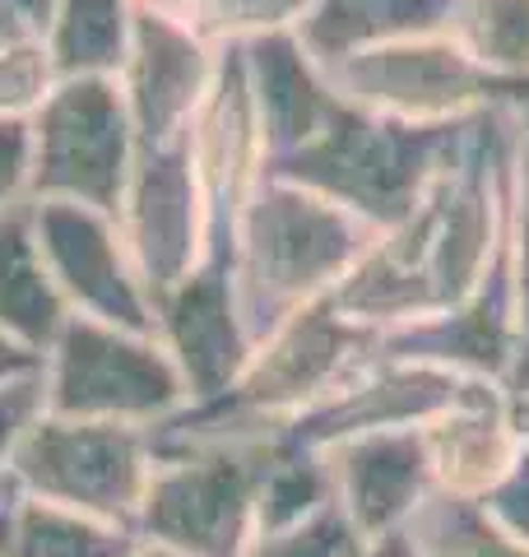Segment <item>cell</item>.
Returning a JSON list of instances; mask_svg holds the SVG:
<instances>
[{
  "instance_id": "6da1fadb",
  "label": "cell",
  "mask_w": 529,
  "mask_h": 557,
  "mask_svg": "<svg viewBox=\"0 0 529 557\" xmlns=\"http://www.w3.org/2000/svg\"><path fill=\"white\" fill-rule=\"evenodd\" d=\"M516 112L520 108H488L465 121L460 145L436 168L418 209L399 228L381 233L334 288V307L344 317L395 330L469 302L510 228Z\"/></svg>"
},
{
  "instance_id": "7a4b0ae2",
  "label": "cell",
  "mask_w": 529,
  "mask_h": 557,
  "mask_svg": "<svg viewBox=\"0 0 529 557\" xmlns=\"http://www.w3.org/2000/svg\"><path fill=\"white\" fill-rule=\"evenodd\" d=\"M381 242L372 223L307 186L260 172L233 233V293L260 344L297 307L330 298Z\"/></svg>"
},
{
  "instance_id": "3957f363",
  "label": "cell",
  "mask_w": 529,
  "mask_h": 557,
  "mask_svg": "<svg viewBox=\"0 0 529 557\" xmlns=\"http://www.w3.org/2000/svg\"><path fill=\"white\" fill-rule=\"evenodd\" d=\"M465 121L418 126V121L362 112L340 98V108L311 145L288 153V159L264 163V172L344 205L377 233H391L418 209L436 168L460 145Z\"/></svg>"
},
{
  "instance_id": "277c9868",
  "label": "cell",
  "mask_w": 529,
  "mask_h": 557,
  "mask_svg": "<svg viewBox=\"0 0 529 557\" xmlns=\"http://www.w3.org/2000/svg\"><path fill=\"white\" fill-rule=\"evenodd\" d=\"M153 456L135 534L182 557H237L251 534L274 437L153 442Z\"/></svg>"
},
{
  "instance_id": "5b68a950",
  "label": "cell",
  "mask_w": 529,
  "mask_h": 557,
  "mask_svg": "<svg viewBox=\"0 0 529 557\" xmlns=\"http://www.w3.org/2000/svg\"><path fill=\"white\" fill-rule=\"evenodd\" d=\"M190 405L158 335L70 317L42 358V409L94 423L163 428Z\"/></svg>"
},
{
  "instance_id": "8992f818",
  "label": "cell",
  "mask_w": 529,
  "mask_h": 557,
  "mask_svg": "<svg viewBox=\"0 0 529 557\" xmlns=\"http://www.w3.org/2000/svg\"><path fill=\"white\" fill-rule=\"evenodd\" d=\"M325 79L353 108L418 126L465 121L488 108H529V79L492 75L451 33L353 51L325 70Z\"/></svg>"
},
{
  "instance_id": "52a82bcc",
  "label": "cell",
  "mask_w": 529,
  "mask_h": 557,
  "mask_svg": "<svg viewBox=\"0 0 529 557\" xmlns=\"http://www.w3.org/2000/svg\"><path fill=\"white\" fill-rule=\"evenodd\" d=\"M153 432L131 423L38 413L14 450L10 479L20 493L135 530L153 474Z\"/></svg>"
},
{
  "instance_id": "ba28073f",
  "label": "cell",
  "mask_w": 529,
  "mask_h": 557,
  "mask_svg": "<svg viewBox=\"0 0 529 557\" xmlns=\"http://www.w3.org/2000/svg\"><path fill=\"white\" fill-rule=\"evenodd\" d=\"M33 135V196L88 205L116 219L126 196L139 135L131 126L126 98L108 75L61 79L28 121Z\"/></svg>"
},
{
  "instance_id": "9c48e42d",
  "label": "cell",
  "mask_w": 529,
  "mask_h": 557,
  "mask_svg": "<svg viewBox=\"0 0 529 557\" xmlns=\"http://www.w3.org/2000/svg\"><path fill=\"white\" fill-rule=\"evenodd\" d=\"M121 237L149 288V302L172 293L209 256V214L190 153V131L168 145H139L126 196L116 209Z\"/></svg>"
},
{
  "instance_id": "30bf717a",
  "label": "cell",
  "mask_w": 529,
  "mask_h": 557,
  "mask_svg": "<svg viewBox=\"0 0 529 557\" xmlns=\"http://www.w3.org/2000/svg\"><path fill=\"white\" fill-rule=\"evenodd\" d=\"M28 223H33V242L42 251V265L57 278L70 317L153 335L149 288L139 284V270L112 214L88 205L28 200Z\"/></svg>"
},
{
  "instance_id": "8fae6325",
  "label": "cell",
  "mask_w": 529,
  "mask_h": 557,
  "mask_svg": "<svg viewBox=\"0 0 529 557\" xmlns=\"http://www.w3.org/2000/svg\"><path fill=\"white\" fill-rule=\"evenodd\" d=\"M219 61L223 47L209 42L200 28L172 20L163 10L135 5L131 47L116 70V89L126 98L139 145H168L196 126L219 79Z\"/></svg>"
},
{
  "instance_id": "7c38bea8",
  "label": "cell",
  "mask_w": 529,
  "mask_h": 557,
  "mask_svg": "<svg viewBox=\"0 0 529 557\" xmlns=\"http://www.w3.org/2000/svg\"><path fill=\"white\" fill-rule=\"evenodd\" d=\"M153 335L182 372L190 405H209L233 391V381L256 354V339L233 293V265L205 260L172 293H163L153 302Z\"/></svg>"
},
{
  "instance_id": "4fadbf2b",
  "label": "cell",
  "mask_w": 529,
  "mask_h": 557,
  "mask_svg": "<svg viewBox=\"0 0 529 557\" xmlns=\"http://www.w3.org/2000/svg\"><path fill=\"white\" fill-rule=\"evenodd\" d=\"M251 89L264 163L288 159L325 131V121L340 108V94L330 89L325 70L311 61L297 33H264V38L237 42Z\"/></svg>"
},
{
  "instance_id": "5bb4252c",
  "label": "cell",
  "mask_w": 529,
  "mask_h": 557,
  "mask_svg": "<svg viewBox=\"0 0 529 557\" xmlns=\"http://www.w3.org/2000/svg\"><path fill=\"white\" fill-rule=\"evenodd\" d=\"M330 465L334 502L358 530H381L391 516H399L418 493V479L428 469L422 437L409 428H381L358 432L321 450Z\"/></svg>"
},
{
  "instance_id": "9a60e30c",
  "label": "cell",
  "mask_w": 529,
  "mask_h": 557,
  "mask_svg": "<svg viewBox=\"0 0 529 557\" xmlns=\"http://www.w3.org/2000/svg\"><path fill=\"white\" fill-rule=\"evenodd\" d=\"M455 0H316L293 33L311 51V61L330 70L353 51L404 42V38H432L451 33Z\"/></svg>"
},
{
  "instance_id": "2e32d148",
  "label": "cell",
  "mask_w": 529,
  "mask_h": 557,
  "mask_svg": "<svg viewBox=\"0 0 529 557\" xmlns=\"http://www.w3.org/2000/svg\"><path fill=\"white\" fill-rule=\"evenodd\" d=\"M70 321L57 278L47 274L42 251L33 242L28 205L0 214V335L47 358V348Z\"/></svg>"
},
{
  "instance_id": "e0dca14e",
  "label": "cell",
  "mask_w": 529,
  "mask_h": 557,
  "mask_svg": "<svg viewBox=\"0 0 529 557\" xmlns=\"http://www.w3.org/2000/svg\"><path fill=\"white\" fill-rule=\"evenodd\" d=\"M139 534L10 487L0 497V557H131Z\"/></svg>"
},
{
  "instance_id": "ac0fdd59",
  "label": "cell",
  "mask_w": 529,
  "mask_h": 557,
  "mask_svg": "<svg viewBox=\"0 0 529 557\" xmlns=\"http://www.w3.org/2000/svg\"><path fill=\"white\" fill-rule=\"evenodd\" d=\"M135 0H51L42 47L61 79L108 75L116 79L131 47Z\"/></svg>"
},
{
  "instance_id": "d6986e66",
  "label": "cell",
  "mask_w": 529,
  "mask_h": 557,
  "mask_svg": "<svg viewBox=\"0 0 529 557\" xmlns=\"http://www.w3.org/2000/svg\"><path fill=\"white\" fill-rule=\"evenodd\" d=\"M451 38L492 75L529 79V0H455Z\"/></svg>"
},
{
  "instance_id": "ffe728a7",
  "label": "cell",
  "mask_w": 529,
  "mask_h": 557,
  "mask_svg": "<svg viewBox=\"0 0 529 557\" xmlns=\"http://www.w3.org/2000/svg\"><path fill=\"white\" fill-rule=\"evenodd\" d=\"M61 84L42 38H14L0 47V116L33 121V112L51 98Z\"/></svg>"
},
{
  "instance_id": "44dd1931",
  "label": "cell",
  "mask_w": 529,
  "mask_h": 557,
  "mask_svg": "<svg viewBox=\"0 0 529 557\" xmlns=\"http://www.w3.org/2000/svg\"><path fill=\"white\" fill-rule=\"evenodd\" d=\"M316 10V0H219L205 20L209 42H251L264 33H293Z\"/></svg>"
},
{
  "instance_id": "7402d4cb",
  "label": "cell",
  "mask_w": 529,
  "mask_h": 557,
  "mask_svg": "<svg viewBox=\"0 0 529 557\" xmlns=\"http://www.w3.org/2000/svg\"><path fill=\"white\" fill-rule=\"evenodd\" d=\"M510 274H516L520 335H529V108L516 112V149H510Z\"/></svg>"
},
{
  "instance_id": "603a6c76",
  "label": "cell",
  "mask_w": 529,
  "mask_h": 557,
  "mask_svg": "<svg viewBox=\"0 0 529 557\" xmlns=\"http://www.w3.org/2000/svg\"><path fill=\"white\" fill-rule=\"evenodd\" d=\"M42 413V372L28 381H14V386H0V497L14 487L10 465L14 450H20L28 423Z\"/></svg>"
},
{
  "instance_id": "cb8c5ba5",
  "label": "cell",
  "mask_w": 529,
  "mask_h": 557,
  "mask_svg": "<svg viewBox=\"0 0 529 557\" xmlns=\"http://www.w3.org/2000/svg\"><path fill=\"white\" fill-rule=\"evenodd\" d=\"M33 196V135L28 121L0 116V214L28 205Z\"/></svg>"
},
{
  "instance_id": "d4e9b609",
  "label": "cell",
  "mask_w": 529,
  "mask_h": 557,
  "mask_svg": "<svg viewBox=\"0 0 529 557\" xmlns=\"http://www.w3.org/2000/svg\"><path fill=\"white\" fill-rule=\"evenodd\" d=\"M42 372V358L38 354H28L24 344H14L0 335V386H14V381H28V376H38Z\"/></svg>"
},
{
  "instance_id": "484cf974",
  "label": "cell",
  "mask_w": 529,
  "mask_h": 557,
  "mask_svg": "<svg viewBox=\"0 0 529 557\" xmlns=\"http://www.w3.org/2000/svg\"><path fill=\"white\" fill-rule=\"evenodd\" d=\"M135 5L163 10V14H172V20H182V24H190V28L205 33V20H209V10H214L219 0H135Z\"/></svg>"
},
{
  "instance_id": "4316f807",
  "label": "cell",
  "mask_w": 529,
  "mask_h": 557,
  "mask_svg": "<svg viewBox=\"0 0 529 557\" xmlns=\"http://www.w3.org/2000/svg\"><path fill=\"white\" fill-rule=\"evenodd\" d=\"M14 38H33V33H24L20 24H14V20H10V14H5V10H0V47H5V42H14Z\"/></svg>"
},
{
  "instance_id": "83f0119b",
  "label": "cell",
  "mask_w": 529,
  "mask_h": 557,
  "mask_svg": "<svg viewBox=\"0 0 529 557\" xmlns=\"http://www.w3.org/2000/svg\"><path fill=\"white\" fill-rule=\"evenodd\" d=\"M131 557H182V553H172V548H158V544H145V539H139Z\"/></svg>"
}]
</instances>
